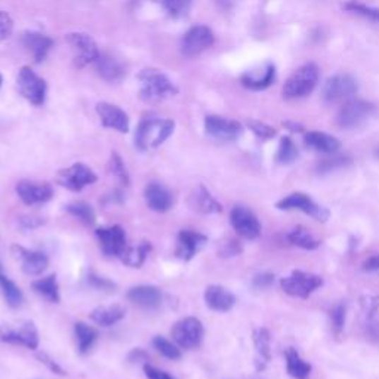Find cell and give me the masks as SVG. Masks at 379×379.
Instances as JSON below:
<instances>
[{"label":"cell","instance_id":"cell-1","mask_svg":"<svg viewBox=\"0 0 379 379\" xmlns=\"http://www.w3.org/2000/svg\"><path fill=\"white\" fill-rule=\"evenodd\" d=\"M175 129L174 120L171 119H156L147 117L141 120V124L135 132V145L141 151L157 148L169 138Z\"/></svg>","mask_w":379,"mask_h":379},{"label":"cell","instance_id":"cell-2","mask_svg":"<svg viewBox=\"0 0 379 379\" xmlns=\"http://www.w3.org/2000/svg\"><path fill=\"white\" fill-rule=\"evenodd\" d=\"M138 80L141 83L140 97L145 102H160L178 94L176 86L160 70L145 68L138 74Z\"/></svg>","mask_w":379,"mask_h":379},{"label":"cell","instance_id":"cell-3","mask_svg":"<svg viewBox=\"0 0 379 379\" xmlns=\"http://www.w3.org/2000/svg\"><path fill=\"white\" fill-rule=\"evenodd\" d=\"M318 82V67L308 63L299 67L283 86V95L289 100L304 98L310 95Z\"/></svg>","mask_w":379,"mask_h":379},{"label":"cell","instance_id":"cell-4","mask_svg":"<svg viewBox=\"0 0 379 379\" xmlns=\"http://www.w3.org/2000/svg\"><path fill=\"white\" fill-rule=\"evenodd\" d=\"M322 286L323 279L320 276L301 270L292 271L291 276L280 280V287L284 294L301 299H308Z\"/></svg>","mask_w":379,"mask_h":379},{"label":"cell","instance_id":"cell-5","mask_svg":"<svg viewBox=\"0 0 379 379\" xmlns=\"http://www.w3.org/2000/svg\"><path fill=\"white\" fill-rule=\"evenodd\" d=\"M276 207L280 210H299L318 222H326L330 217L327 207L315 203L306 193H292L286 195L276 203Z\"/></svg>","mask_w":379,"mask_h":379},{"label":"cell","instance_id":"cell-6","mask_svg":"<svg viewBox=\"0 0 379 379\" xmlns=\"http://www.w3.org/2000/svg\"><path fill=\"white\" fill-rule=\"evenodd\" d=\"M205 327L195 317H186L178 320L172 327V338L175 344L184 350H194L203 342Z\"/></svg>","mask_w":379,"mask_h":379},{"label":"cell","instance_id":"cell-7","mask_svg":"<svg viewBox=\"0 0 379 379\" xmlns=\"http://www.w3.org/2000/svg\"><path fill=\"white\" fill-rule=\"evenodd\" d=\"M215 43L214 32L203 24L191 27L181 42V52L187 58H195L207 51Z\"/></svg>","mask_w":379,"mask_h":379},{"label":"cell","instance_id":"cell-8","mask_svg":"<svg viewBox=\"0 0 379 379\" xmlns=\"http://www.w3.org/2000/svg\"><path fill=\"white\" fill-rule=\"evenodd\" d=\"M230 222L234 231L246 240H255L263 233V225L260 219L246 206H234L230 212Z\"/></svg>","mask_w":379,"mask_h":379},{"label":"cell","instance_id":"cell-9","mask_svg":"<svg viewBox=\"0 0 379 379\" xmlns=\"http://www.w3.org/2000/svg\"><path fill=\"white\" fill-rule=\"evenodd\" d=\"M20 94L33 105H42L47 100V82L37 76L30 67H23L18 73Z\"/></svg>","mask_w":379,"mask_h":379},{"label":"cell","instance_id":"cell-10","mask_svg":"<svg viewBox=\"0 0 379 379\" xmlns=\"http://www.w3.org/2000/svg\"><path fill=\"white\" fill-rule=\"evenodd\" d=\"M97 174L85 163H74L70 168L59 171L58 183L70 191H82L85 187L97 183Z\"/></svg>","mask_w":379,"mask_h":379},{"label":"cell","instance_id":"cell-11","mask_svg":"<svg viewBox=\"0 0 379 379\" xmlns=\"http://www.w3.org/2000/svg\"><path fill=\"white\" fill-rule=\"evenodd\" d=\"M373 113V105L363 100H350L337 114V125L342 129H353L361 125Z\"/></svg>","mask_w":379,"mask_h":379},{"label":"cell","instance_id":"cell-12","mask_svg":"<svg viewBox=\"0 0 379 379\" xmlns=\"http://www.w3.org/2000/svg\"><path fill=\"white\" fill-rule=\"evenodd\" d=\"M67 43L74 52V63L78 67H85L95 63L100 56V49L95 40L86 33H70L66 36Z\"/></svg>","mask_w":379,"mask_h":379},{"label":"cell","instance_id":"cell-13","mask_svg":"<svg viewBox=\"0 0 379 379\" xmlns=\"http://www.w3.org/2000/svg\"><path fill=\"white\" fill-rule=\"evenodd\" d=\"M100 248L107 256H122L126 251V233L120 225L101 227L95 231Z\"/></svg>","mask_w":379,"mask_h":379},{"label":"cell","instance_id":"cell-14","mask_svg":"<svg viewBox=\"0 0 379 379\" xmlns=\"http://www.w3.org/2000/svg\"><path fill=\"white\" fill-rule=\"evenodd\" d=\"M205 131L212 138L218 141H234L241 133V125L236 120L225 119L221 116H206L205 119Z\"/></svg>","mask_w":379,"mask_h":379},{"label":"cell","instance_id":"cell-15","mask_svg":"<svg viewBox=\"0 0 379 379\" xmlns=\"http://www.w3.org/2000/svg\"><path fill=\"white\" fill-rule=\"evenodd\" d=\"M357 92V82L348 74H337L330 78L325 88L323 97L327 102H338L351 98Z\"/></svg>","mask_w":379,"mask_h":379},{"label":"cell","instance_id":"cell-16","mask_svg":"<svg viewBox=\"0 0 379 379\" xmlns=\"http://www.w3.org/2000/svg\"><path fill=\"white\" fill-rule=\"evenodd\" d=\"M207 243V237L194 230H181L176 237L175 255L183 261H191Z\"/></svg>","mask_w":379,"mask_h":379},{"label":"cell","instance_id":"cell-17","mask_svg":"<svg viewBox=\"0 0 379 379\" xmlns=\"http://www.w3.org/2000/svg\"><path fill=\"white\" fill-rule=\"evenodd\" d=\"M23 203L33 206L49 202L54 197V190L48 183H35V181H20L15 187Z\"/></svg>","mask_w":379,"mask_h":379},{"label":"cell","instance_id":"cell-18","mask_svg":"<svg viewBox=\"0 0 379 379\" xmlns=\"http://www.w3.org/2000/svg\"><path fill=\"white\" fill-rule=\"evenodd\" d=\"M97 113L104 128L114 129L120 133L129 132V117L122 109L117 107V105L110 102H98Z\"/></svg>","mask_w":379,"mask_h":379},{"label":"cell","instance_id":"cell-19","mask_svg":"<svg viewBox=\"0 0 379 379\" xmlns=\"http://www.w3.org/2000/svg\"><path fill=\"white\" fill-rule=\"evenodd\" d=\"M0 338L9 344L24 345L28 350H37L39 347V332L33 322H25L20 329H2Z\"/></svg>","mask_w":379,"mask_h":379},{"label":"cell","instance_id":"cell-20","mask_svg":"<svg viewBox=\"0 0 379 379\" xmlns=\"http://www.w3.org/2000/svg\"><path fill=\"white\" fill-rule=\"evenodd\" d=\"M144 199L147 206L159 214H164L174 206V194L159 183H150L145 187Z\"/></svg>","mask_w":379,"mask_h":379},{"label":"cell","instance_id":"cell-21","mask_svg":"<svg viewBox=\"0 0 379 379\" xmlns=\"http://www.w3.org/2000/svg\"><path fill=\"white\" fill-rule=\"evenodd\" d=\"M128 299L136 307L145 310L159 308L162 304V291L156 286L140 284L133 286L128 292Z\"/></svg>","mask_w":379,"mask_h":379},{"label":"cell","instance_id":"cell-22","mask_svg":"<svg viewBox=\"0 0 379 379\" xmlns=\"http://www.w3.org/2000/svg\"><path fill=\"white\" fill-rule=\"evenodd\" d=\"M205 302L212 311L227 313L234 307L236 296L219 284H210L205 291Z\"/></svg>","mask_w":379,"mask_h":379},{"label":"cell","instance_id":"cell-23","mask_svg":"<svg viewBox=\"0 0 379 379\" xmlns=\"http://www.w3.org/2000/svg\"><path fill=\"white\" fill-rule=\"evenodd\" d=\"M23 47L33 55L36 63H42L48 56V52L52 48V39L37 32H24L21 35Z\"/></svg>","mask_w":379,"mask_h":379},{"label":"cell","instance_id":"cell-24","mask_svg":"<svg viewBox=\"0 0 379 379\" xmlns=\"http://www.w3.org/2000/svg\"><path fill=\"white\" fill-rule=\"evenodd\" d=\"M13 251L21 258L23 271L28 276H40L49 265V258L42 252L28 251L21 246H13Z\"/></svg>","mask_w":379,"mask_h":379},{"label":"cell","instance_id":"cell-25","mask_svg":"<svg viewBox=\"0 0 379 379\" xmlns=\"http://www.w3.org/2000/svg\"><path fill=\"white\" fill-rule=\"evenodd\" d=\"M276 79V68L271 63H267L264 67L256 68L245 73L241 76V83L252 90L267 89Z\"/></svg>","mask_w":379,"mask_h":379},{"label":"cell","instance_id":"cell-26","mask_svg":"<svg viewBox=\"0 0 379 379\" xmlns=\"http://www.w3.org/2000/svg\"><path fill=\"white\" fill-rule=\"evenodd\" d=\"M253 345L256 350V371L263 372L271 360V337L265 327H258L252 333Z\"/></svg>","mask_w":379,"mask_h":379},{"label":"cell","instance_id":"cell-27","mask_svg":"<svg viewBox=\"0 0 379 379\" xmlns=\"http://www.w3.org/2000/svg\"><path fill=\"white\" fill-rule=\"evenodd\" d=\"M190 206L194 210L200 212V214H206V215L219 214V212H222L221 203L217 202L215 197L210 194V191L205 186H199L191 193Z\"/></svg>","mask_w":379,"mask_h":379},{"label":"cell","instance_id":"cell-28","mask_svg":"<svg viewBox=\"0 0 379 379\" xmlns=\"http://www.w3.org/2000/svg\"><path fill=\"white\" fill-rule=\"evenodd\" d=\"M95 67L101 78L110 83H119L126 74L124 66L109 54H100L98 59L95 61Z\"/></svg>","mask_w":379,"mask_h":379},{"label":"cell","instance_id":"cell-29","mask_svg":"<svg viewBox=\"0 0 379 379\" xmlns=\"http://www.w3.org/2000/svg\"><path fill=\"white\" fill-rule=\"evenodd\" d=\"M304 143L307 147L318 151V153L325 155H333L341 148L339 140H337L335 136H332L325 132H308L304 136Z\"/></svg>","mask_w":379,"mask_h":379},{"label":"cell","instance_id":"cell-30","mask_svg":"<svg viewBox=\"0 0 379 379\" xmlns=\"http://www.w3.org/2000/svg\"><path fill=\"white\" fill-rule=\"evenodd\" d=\"M286 371L294 379H308L311 375V365L299 356L295 348H287L284 351Z\"/></svg>","mask_w":379,"mask_h":379},{"label":"cell","instance_id":"cell-31","mask_svg":"<svg viewBox=\"0 0 379 379\" xmlns=\"http://www.w3.org/2000/svg\"><path fill=\"white\" fill-rule=\"evenodd\" d=\"M126 310L122 306H109V307H98L90 313V320L98 326L109 327L119 323L125 317Z\"/></svg>","mask_w":379,"mask_h":379},{"label":"cell","instance_id":"cell-32","mask_svg":"<svg viewBox=\"0 0 379 379\" xmlns=\"http://www.w3.org/2000/svg\"><path fill=\"white\" fill-rule=\"evenodd\" d=\"M32 287L36 294L42 295L49 302H54V304H58L59 299H61V296H59V284L55 275H49L47 277L35 280L32 283Z\"/></svg>","mask_w":379,"mask_h":379},{"label":"cell","instance_id":"cell-33","mask_svg":"<svg viewBox=\"0 0 379 379\" xmlns=\"http://www.w3.org/2000/svg\"><path fill=\"white\" fill-rule=\"evenodd\" d=\"M76 339H78V348L80 354L89 353L90 348L94 347L95 341L98 339V330L94 326H89L83 322H78L74 325Z\"/></svg>","mask_w":379,"mask_h":379},{"label":"cell","instance_id":"cell-34","mask_svg":"<svg viewBox=\"0 0 379 379\" xmlns=\"http://www.w3.org/2000/svg\"><path fill=\"white\" fill-rule=\"evenodd\" d=\"M287 240H289L294 246L306 249V251H314L322 245V241L317 240L310 233V230H307L306 227H302V225H298L292 231H289V234H287Z\"/></svg>","mask_w":379,"mask_h":379},{"label":"cell","instance_id":"cell-35","mask_svg":"<svg viewBox=\"0 0 379 379\" xmlns=\"http://www.w3.org/2000/svg\"><path fill=\"white\" fill-rule=\"evenodd\" d=\"M151 252V243L150 241H141L138 246L133 248H126L122 258V263L131 268H140L144 265L148 253Z\"/></svg>","mask_w":379,"mask_h":379},{"label":"cell","instance_id":"cell-36","mask_svg":"<svg viewBox=\"0 0 379 379\" xmlns=\"http://www.w3.org/2000/svg\"><path fill=\"white\" fill-rule=\"evenodd\" d=\"M0 291H2V295L5 296L9 307L18 308L23 306V302H24L23 291L11 279H8L4 275H0Z\"/></svg>","mask_w":379,"mask_h":379},{"label":"cell","instance_id":"cell-37","mask_svg":"<svg viewBox=\"0 0 379 379\" xmlns=\"http://www.w3.org/2000/svg\"><path fill=\"white\" fill-rule=\"evenodd\" d=\"M67 212L70 215H73L74 218H78L79 221H82L85 225H94L97 222V215L94 207L90 206L86 202H73L70 205H67Z\"/></svg>","mask_w":379,"mask_h":379},{"label":"cell","instance_id":"cell-38","mask_svg":"<svg viewBox=\"0 0 379 379\" xmlns=\"http://www.w3.org/2000/svg\"><path fill=\"white\" fill-rule=\"evenodd\" d=\"M157 2L172 18H186L193 5V0H157Z\"/></svg>","mask_w":379,"mask_h":379},{"label":"cell","instance_id":"cell-39","mask_svg":"<svg viewBox=\"0 0 379 379\" xmlns=\"http://www.w3.org/2000/svg\"><path fill=\"white\" fill-rule=\"evenodd\" d=\"M298 159V148L289 136H283L276 155V160L282 164L294 163Z\"/></svg>","mask_w":379,"mask_h":379},{"label":"cell","instance_id":"cell-40","mask_svg":"<svg viewBox=\"0 0 379 379\" xmlns=\"http://www.w3.org/2000/svg\"><path fill=\"white\" fill-rule=\"evenodd\" d=\"M109 171L119 181L120 184H124L125 187L129 186V174H128V169H126V166H125L122 157H120L116 153V151H114V153H112V156H110Z\"/></svg>","mask_w":379,"mask_h":379},{"label":"cell","instance_id":"cell-41","mask_svg":"<svg viewBox=\"0 0 379 379\" xmlns=\"http://www.w3.org/2000/svg\"><path fill=\"white\" fill-rule=\"evenodd\" d=\"M353 159L350 156H333L329 159H323L320 163L317 164V172L318 174H329L333 171H338L345 168V166L351 164Z\"/></svg>","mask_w":379,"mask_h":379},{"label":"cell","instance_id":"cell-42","mask_svg":"<svg viewBox=\"0 0 379 379\" xmlns=\"http://www.w3.org/2000/svg\"><path fill=\"white\" fill-rule=\"evenodd\" d=\"M153 347L166 359H169V360H179L181 359V350L168 338L155 337Z\"/></svg>","mask_w":379,"mask_h":379},{"label":"cell","instance_id":"cell-43","mask_svg":"<svg viewBox=\"0 0 379 379\" xmlns=\"http://www.w3.org/2000/svg\"><path fill=\"white\" fill-rule=\"evenodd\" d=\"M329 314H330L332 329L335 330L337 335H339V333L344 330V326H345V318H347V307H345V304L339 302V304L333 306L330 308Z\"/></svg>","mask_w":379,"mask_h":379},{"label":"cell","instance_id":"cell-44","mask_svg":"<svg viewBox=\"0 0 379 379\" xmlns=\"http://www.w3.org/2000/svg\"><path fill=\"white\" fill-rule=\"evenodd\" d=\"M345 9H348L350 12H354V13H359V15H361V17L369 18L372 21L379 23V9H376V8H371V6H366V5L359 4V2H356V0H353V2L345 5Z\"/></svg>","mask_w":379,"mask_h":379},{"label":"cell","instance_id":"cell-45","mask_svg":"<svg viewBox=\"0 0 379 379\" xmlns=\"http://www.w3.org/2000/svg\"><path fill=\"white\" fill-rule=\"evenodd\" d=\"M360 304L363 308V313L366 314L368 320H373L375 315L379 311V296L376 295H363L360 298Z\"/></svg>","mask_w":379,"mask_h":379},{"label":"cell","instance_id":"cell-46","mask_svg":"<svg viewBox=\"0 0 379 379\" xmlns=\"http://www.w3.org/2000/svg\"><path fill=\"white\" fill-rule=\"evenodd\" d=\"M248 126L258 136V138H261V140H271V138H275L277 133L275 128H271L263 122H258V120H249Z\"/></svg>","mask_w":379,"mask_h":379},{"label":"cell","instance_id":"cell-47","mask_svg":"<svg viewBox=\"0 0 379 379\" xmlns=\"http://www.w3.org/2000/svg\"><path fill=\"white\" fill-rule=\"evenodd\" d=\"M13 21L9 17V13L0 11V40H5L12 35Z\"/></svg>","mask_w":379,"mask_h":379},{"label":"cell","instance_id":"cell-48","mask_svg":"<svg viewBox=\"0 0 379 379\" xmlns=\"http://www.w3.org/2000/svg\"><path fill=\"white\" fill-rule=\"evenodd\" d=\"M241 251H243V249H241L239 241L230 239V240H227L225 243L221 246L219 255L221 256H236V255L241 253Z\"/></svg>","mask_w":379,"mask_h":379},{"label":"cell","instance_id":"cell-49","mask_svg":"<svg viewBox=\"0 0 379 379\" xmlns=\"http://www.w3.org/2000/svg\"><path fill=\"white\" fill-rule=\"evenodd\" d=\"M144 372H145V376L148 379H175L168 372H164L159 368H155L153 365H148V363H145L144 365Z\"/></svg>","mask_w":379,"mask_h":379},{"label":"cell","instance_id":"cell-50","mask_svg":"<svg viewBox=\"0 0 379 379\" xmlns=\"http://www.w3.org/2000/svg\"><path fill=\"white\" fill-rule=\"evenodd\" d=\"M89 282L94 287H97V289H101V291H113V289H116V284L113 282H110L109 279L98 277L95 275L89 276Z\"/></svg>","mask_w":379,"mask_h":379},{"label":"cell","instance_id":"cell-51","mask_svg":"<svg viewBox=\"0 0 379 379\" xmlns=\"http://www.w3.org/2000/svg\"><path fill=\"white\" fill-rule=\"evenodd\" d=\"M275 282V275L271 272H261V275H256L253 277V286L258 289H267Z\"/></svg>","mask_w":379,"mask_h":379},{"label":"cell","instance_id":"cell-52","mask_svg":"<svg viewBox=\"0 0 379 379\" xmlns=\"http://www.w3.org/2000/svg\"><path fill=\"white\" fill-rule=\"evenodd\" d=\"M37 359L43 363V365H47L54 373H58V375H66L64 373V371L61 369V368H59L58 365H56V363H55V360H52L51 357H48L47 354H39L37 356Z\"/></svg>","mask_w":379,"mask_h":379},{"label":"cell","instance_id":"cell-53","mask_svg":"<svg viewBox=\"0 0 379 379\" xmlns=\"http://www.w3.org/2000/svg\"><path fill=\"white\" fill-rule=\"evenodd\" d=\"M363 270L371 271V272H379V253L368 258V260L363 263Z\"/></svg>","mask_w":379,"mask_h":379},{"label":"cell","instance_id":"cell-54","mask_svg":"<svg viewBox=\"0 0 379 379\" xmlns=\"http://www.w3.org/2000/svg\"><path fill=\"white\" fill-rule=\"evenodd\" d=\"M129 361H132V363H140V361H147L148 360V354L144 351V350H141V348H135V350H132L131 353H129Z\"/></svg>","mask_w":379,"mask_h":379},{"label":"cell","instance_id":"cell-55","mask_svg":"<svg viewBox=\"0 0 379 379\" xmlns=\"http://www.w3.org/2000/svg\"><path fill=\"white\" fill-rule=\"evenodd\" d=\"M40 224H43V221L39 218H33V217H25L21 219V225L24 227V229H36V227H39Z\"/></svg>","mask_w":379,"mask_h":379},{"label":"cell","instance_id":"cell-56","mask_svg":"<svg viewBox=\"0 0 379 379\" xmlns=\"http://www.w3.org/2000/svg\"><path fill=\"white\" fill-rule=\"evenodd\" d=\"M369 335L375 339H379V323L369 325Z\"/></svg>","mask_w":379,"mask_h":379},{"label":"cell","instance_id":"cell-57","mask_svg":"<svg viewBox=\"0 0 379 379\" xmlns=\"http://www.w3.org/2000/svg\"><path fill=\"white\" fill-rule=\"evenodd\" d=\"M284 126H286V128H289L292 132H301V131H302V126L298 125V124H291V122H287Z\"/></svg>","mask_w":379,"mask_h":379},{"label":"cell","instance_id":"cell-58","mask_svg":"<svg viewBox=\"0 0 379 379\" xmlns=\"http://www.w3.org/2000/svg\"><path fill=\"white\" fill-rule=\"evenodd\" d=\"M2 82H4V78H2V74H0V86H2Z\"/></svg>","mask_w":379,"mask_h":379},{"label":"cell","instance_id":"cell-59","mask_svg":"<svg viewBox=\"0 0 379 379\" xmlns=\"http://www.w3.org/2000/svg\"><path fill=\"white\" fill-rule=\"evenodd\" d=\"M376 156H378V157H379V148H378V150H376Z\"/></svg>","mask_w":379,"mask_h":379},{"label":"cell","instance_id":"cell-60","mask_svg":"<svg viewBox=\"0 0 379 379\" xmlns=\"http://www.w3.org/2000/svg\"><path fill=\"white\" fill-rule=\"evenodd\" d=\"M0 267H2V265H0Z\"/></svg>","mask_w":379,"mask_h":379}]
</instances>
